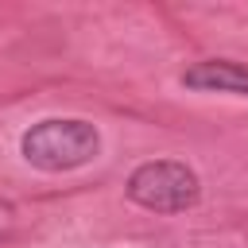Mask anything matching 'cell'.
Returning <instances> with one entry per match:
<instances>
[{
	"instance_id": "cell-1",
	"label": "cell",
	"mask_w": 248,
	"mask_h": 248,
	"mask_svg": "<svg viewBox=\"0 0 248 248\" xmlns=\"http://www.w3.org/2000/svg\"><path fill=\"white\" fill-rule=\"evenodd\" d=\"M19 151L31 167L46 170V174H62V170H78L89 159H97L101 151V132L89 120H39L23 132Z\"/></svg>"
},
{
	"instance_id": "cell-2",
	"label": "cell",
	"mask_w": 248,
	"mask_h": 248,
	"mask_svg": "<svg viewBox=\"0 0 248 248\" xmlns=\"http://www.w3.org/2000/svg\"><path fill=\"white\" fill-rule=\"evenodd\" d=\"M128 198L151 213H186L202 198L198 174L178 163V159H155L132 170L128 178Z\"/></svg>"
},
{
	"instance_id": "cell-3",
	"label": "cell",
	"mask_w": 248,
	"mask_h": 248,
	"mask_svg": "<svg viewBox=\"0 0 248 248\" xmlns=\"http://www.w3.org/2000/svg\"><path fill=\"white\" fill-rule=\"evenodd\" d=\"M182 85L198 89V93L248 97V66L244 62H229V58H205V62H194L190 70H182Z\"/></svg>"
},
{
	"instance_id": "cell-4",
	"label": "cell",
	"mask_w": 248,
	"mask_h": 248,
	"mask_svg": "<svg viewBox=\"0 0 248 248\" xmlns=\"http://www.w3.org/2000/svg\"><path fill=\"white\" fill-rule=\"evenodd\" d=\"M12 225H16V205L8 198H0V240L12 232Z\"/></svg>"
}]
</instances>
